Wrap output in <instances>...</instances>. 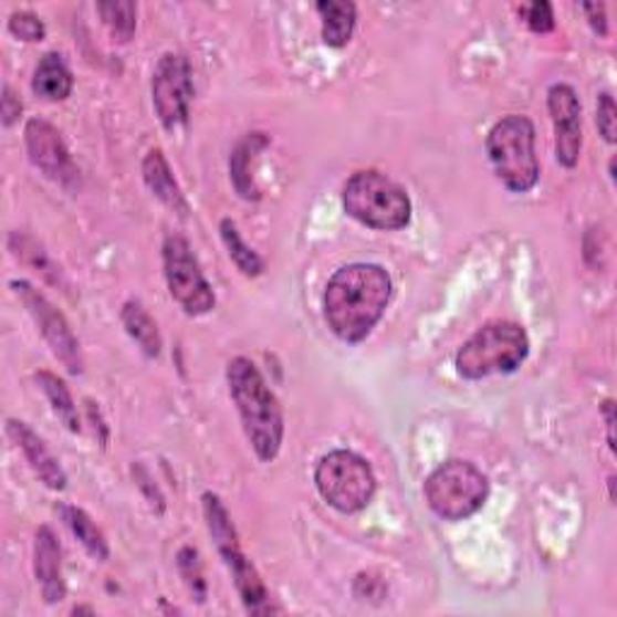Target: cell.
Masks as SVG:
<instances>
[{
    "label": "cell",
    "instance_id": "obj_1",
    "mask_svg": "<svg viewBox=\"0 0 617 617\" xmlns=\"http://www.w3.org/2000/svg\"><path fill=\"white\" fill-rule=\"evenodd\" d=\"M394 283L386 268L377 263L343 265L328 280L324 292V312L328 328L343 343H362L379 324Z\"/></svg>",
    "mask_w": 617,
    "mask_h": 617
},
{
    "label": "cell",
    "instance_id": "obj_16",
    "mask_svg": "<svg viewBox=\"0 0 617 617\" xmlns=\"http://www.w3.org/2000/svg\"><path fill=\"white\" fill-rule=\"evenodd\" d=\"M32 90L36 92L42 100L49 102H63L71 97L73 92V73L69 65H65L61 53H46L39 61L36 71H34V80H32Z\"/></svg>",
    "mask_w": 617,
    "mask_h": 617
},
{
    "label": "cell",
    "instance_id": "obj_24",
    "mask_svg": "<svg viewBox=\"0 0 617 617\" xmlns=\"http://www.w3.org/2000/svg\"><path fill=\"white\" fill-rule=\"evenodd\" d=\"M220 234H222L227 251H230V259L234 261V265L239 268L241 273L249 275V278H257V275L263 273L265 265H263L261 257L247 244L244 239H241L237 224L230 218H224L220 222Z\"/></svg>",
    "mask_w": 617,
    "mask_h": 617
},
{
    "label": "cell",
    "instance_id": "obj_28",
    "mask_svg": "<svg viewBox=\"0 0 617 617\" xmlns=\"http://www.w3.org/2000/svg\"><path fill=\"white\" fill-rule=\"evenodd\" d=\"M521 15H523V20H526V24L531 27L533 32L547 34V32L555 30V12H553V6H550L547 0L521 6Z\"/></svg>",
    "mask_w": 617,
    "mask_h": 617
},
{
    "label": "cell",
    "instance_id": "obj_4",
    "mask_svg": "<svg viewBox=\"0 0 617 617\" xmlns=\"http://www.w3.org/2000/svg\"><path fill=\"white\" fill-rule=\"evenodd\" d=\"M529 335L512 321H492L468 338L456 355V372L463 379H485L492 374H512L529 357Z\"/></svg>",
    "mask_w": 617,
    "mask_h": 617
},
{
    "label": "cell",
    "instance_id": "obj_8",
    "mask_svg": "<svg viewBox=\"0 0 617 617\" xmlns=\"http://www.w3.org/2000/svg\"><path fill=\"white\" fill-rule=\"evenodd\" d=\"M165 278L174 302H179L186 314L203 316L215 306V292L200 271L196 253L184 237H167L163 247Z\"/></svg>",
    "mask_w": 617,
    "mask_h": 617
},
{
    "label": "cell",
    "instance_id": "obj_23",
    "mask_svg": "<svg viewBox=\"0 0 617 617\" xmlns=\"http://www.w3.org/2000/svg\"><path fill=\"white\" fill-rule=\"evenodd\" d=\"M36 384L42 388L44 396L49 398V404L53 408V412L59 415V420L71 429V432H80V418H77V408H75V400L69 391V386L63 384V379H59L56 374L51 372H39L36 374Z\"/></svg>",
    "mask_w": 617,
    "mask_h": 617
},
{
    "label": "cell",
    "instance_id": "obj_17",
    "mask_svg": "<svg viewBox=\"0 0 617 617\" xmlns=\"http://www.w3.org/2000/svg\"><path fill=\"white\" fill-rule=\"evenodd\" d=\"M227 569L232 572L234 576V584H237V592L244 600V606L251 613H271V606H268V588L261 579L259 569L253 567V562L244 555V553H237L230 560H224Z\"/></svg>",
    "mask_w": 617,
    "mask_h": 617
},
{
    "label": "cell",
    "instance_id": "obj_26",
    "mask_svg": "<svg viewBox=\"0 0 617 617\" xmlns=\"http://www.w3.org/2000/svg\"><path fill=\"white\" fill-rule=\"evenodd\" d=\"M8 30L15 34L22 42H42L46 36V27L44 22L39 20L34 12L30 10H18L12 12L10 20H8Z\"/></svg>",
    "mask_w": 617,
    "mask_h": 617
},
{
    "label": "cell",
    "instance_id": "obj_11",
    "mask_svg": "<svg viewBox=\"0 0 617 617\" xmlns=\"http://www.w3.org/2000/svg\"><path fill=\"white\" fill-rule=\"evenodd\" d=\"M24 145L30 153L32 165L44 171V177L61 186H73L80 179V171L73 163L69 145L61 133L44 118H32L24 126Z\"/></svg>",
    "mask_w": 617,
    "mask_h": 617
},
{
    "label": "cell",
    "instance_id": "obj_5",
    "mask_svg": "<svg viewBox=\"0 0 617 617\" xmlns=\"http://www.w3.org/2000/svg\"><path fill=\"white\" fill-rule=\"evenodd\" d=\"M488 155L500 181L512 194H529L541 177L535 157V128L529 116L512 114L492 126L488 136Z\"/></svg>",
    "mask_w": 617,
    "mask_h": 617
},
{
    "label": "cell",
    "instance_id": "obj_22",
    "mask_svg": "<svg viewBox=\"0 0 617 617\" xmlns=\"http://www.w3.org/2000/svg\"><path fill=\"white\" fill-rule=\"evenodd\" d=\"M59 512L65 521V526L73 531L75 538L83 543V547L92 557L100 562L109 560V543H106L102 529L90 519L87 512H83V509H77V506H71V504H61Z\"/></svg>",
    "mask_w": 617,
    "mask_h": 617
},
{
    "label": "cell",
    "instance_id": "obj_29",
    "mask_svg": "<svg viewBox=\"0 0 617 617\" xmlns=\"http://www.w3.org/2000/svg\"><path fill=\"white\" fill-rule=\"evenodd\" d=\"M596 124L600 136L606 138L608 143H615V133H617V106L610 92H600L598 102H596Z\"/></svg>",
    "mask_w": 617,
    "mask_h": 617
},
{
    "label": "cell",
    "instance_id": "obj_9",
    "mask_svg": "<svg viewBox=\"0 0 617 617\" xmlns=\"http://www.w3.org/2000/svg\"><path fill=\"white\" fill-rule=\"evenodd\" d=\"M194 102L191 63L181 53H165L153 73V104L167 130H177L189 121Z\"/></svg>",
    "mask_w": 617,
    "mask_h": 617
},
{
    "label": "cell",
    "instance_id": "obj_14",
    "mask_svg": "<svg viewBox=\"0 0 617 617\" xmlns=\"http://www.w3.org/2000/svg\"><path fill=\"white\" fill-rule=\"evenodd\" d=\"M34 574H36L39 588H42V596L46 603H59L65 598L61 545L56 541V533H53L49 526H42L36 531Z\"/></svg>",
    "mask_w": 617,
    "mask_h": 617
},
{
    "label": "cell",
    "instance_id": "obj_27",
    "mask_svg": "<svg viewBox=\"0 0 617 617\" xmlns=\"http://www.w3.org/2000/svg\"><path fill=\"white\" fill-rule=\"evenodd\" d=\"M179 569L184 574L186 584L194 592V596L198 600H206V582L203 574H200V562H198V553L194 547H184L179 553Z\"/></svg>",
    "mask_w": 617,
    "mask_h": 617
},
{
    "label": "cell",
    "instance_id": "obj_32",
    "mask_svg": "<svg viewBox=\"0 0 617 617\" xmlns=\"http://www.w3.org/2000/svg\"><path fill=\"white\" fill-rule=\"evenodd\" d=\"M603 415H606V425H608V441H610V451H615V404L613 400H606L603 404Z\"/></svg>",
    "mask_w": 617,
    "mask_h": 617
},
{
    "label": "cell",
    "instance_id": "obj_19",
    "mask_svg": "<svg viewBox=\"0 0 617 617\" xmlns=\"http://www.w3.org/2000/svg\"><path fill=\"white\" fill-rule=\"evenodd\" d=\"M203 514H206L208 531L212 535L215 547H218L220 557L230 560L232 555L241 553L239 535H237V529L232 523V516H230V512H227V506L222 504L218 494H212V492L203 494Z\"/></svg>",
    "mask_w": 617,
    "mask_h": 617
},
{
    "label": "cell",
    "instance_id": "obj_7",
    "mask_svg": "<svg viewBox=\"0 0 617 617\" xmlns=\"http://www.w3.org/2000/svg\"><path fill=\"white\" fill-rule=\"evenodd\" d=\"M314 482L321 498L341 514L362 512L377 492L372 466L355 451L345 449L331 451L318 461Z\"/></svg>",
    "mask_w": 617,
    "mask_h": 617
},
{
    "label": "cell",
    "instance_id": "obj_21",
    "mask_svg": "<svg viewBox=\"0 0 617 617\" xmlns=\"http://www.w3.org/2000/svg\"><path fill=\"white\" fill-rule=\"evenodd\" d=\"M265 145H268V138L263 136V133H249V136L234 147V153L230 157L232 184L239 191V196L247 200H259V189L253 186V179H251V157L259 150H263Z\"/></svg>",
    "mask_w": 617,
    "mask_h": 617
},
{
    "label": "cell",
    "instance_id": "obj_31",
    "mask_svg": "<svg viewBox=\"0 0 617 617\" xmlns=\"http://www.w3.org/2000/svg\"><path fill=\"white\" fill-rule=\"evenodd\" d=\"M0 114H3V124L12 126L22 114V102L20 97H15V92H12L8 85L3 87V102H0Z\"/></svg>",
    "mask_w": 617,
    "mask_h": 617
},
{
    "label": "cell",
    "instance_id": "obj_2",
    "mask_svg": "<svg viewBox=\"0 0 617 617\" xmlns=\"http://www.w3.org/2000/svg\"><path fill=\"white\" fill-rule=\"evenodd\" d=\"M227 384L234 406L239 410L241 425L263 463H271L283 447L285 420L271 386L251 359L234 357L227 367Z\"/></svg>",
    "mask_w": 617,
    "mask_h": 617
},
{
    "label": "cell",
    "instance_id": "obj_18",
    "mask_svg": "<svg viewBox=\"0 0 617 617\" xmlns=\"http://www.w3.org/2000/svg\"><path fill=\"white\" fill-rule=\"evenodd\" d=\"M321 20H324V42L333 49H343L353 39L357 24V6L351 0H321L316 3Z\"/></svg>",
    "mask_w": 617,
    "mask_h": 617
},
{
    "label": "cell",
    "instance_id": "obj_6",
    "mask_svg": "<svg viewBox=\"0 0 617 617\" xmlns=\"http://www.w3.org/2000/svg\"><path fill=\"white\" fill-rule=\"evenodd\" d=\"M490 494V482L485 473L471 461L453 459L441 463L437 471L425 480L427 504L439 519L463 521L473 516L485 504Z\"/></svg>",
    "mask_w": 617,
    "mask_h": 617
},
{
    "label": "cell",
    "instance_id": "obj_15",
    "mask_svg": "<svg viewBox=\"0 0 617 617\" xmlns=\"http://www.w3.org/2000/svg\"><path fill=\"white\" fill-rule=\"evenodd\" d=\"M143 179L147 184V189L153 191L155 198L163 200L167 208L179 215H189V203L179 189L177 179L169 169V163L163 150H150L143 159Z\"/></svg>",
    "mask_w": 617,
    "mask_h": 617
},
{
    "label": "cell",
    "instance_id": "obj_25",
    "mask_svg": "<svg viewBox=\"0 0 617 617\" xmlns=\"http://www.w3.org/2000/svg\"><path fill=\"white\" fill-rule=\"evenodd\" d=\"M97 12L118 42H128V39L136 34L138 6L130 3V0H109V3H97Z\"/></svg>",
    "mask_w": 617,
    "mask_h": 617
},
{
    "label": "cell",
    "instance_id": "obj_20",
    "mask_svg": "<svg viewBox=\"0 0 617 617\" xmlns=\"http://www.w3.org/2000/svg\"><path fill=\"white\" fill-rule=\"evenodd\" d=\"M121 321H124L126 333L140 345L147 357H157L163 353V335L155 324V318L145 312L140 302H126L121 308Z\"/></svg>",
    "mask_w": 617,
    "mask_h": 617
},
{
    "label": "cell",
    "instance_id": "obj_30",
    "mask_svg": "<svg viewBox=\"0 0 617 617\" xmlns=\"http://www.w3.org/2000/svg\"><path fill=\"white\" fill-rule=\"evenodd\" d=\"M584 10V15L588 20V24H592V30L600 36H608V15H606V6L603 3H584L582 6Z\"/></svg>",
    "mask_w": 617,
    "mask_h": 617
},
{
    "label": "cell",
    "instance_id": "obj_3",
    "mask_svg": "<svg viewBox=\"0 0 617 617\" xmlns=\"http://www.w3.org/2000/svg\"><path fill=\"white\" fill-rule=\"evenodd\" d=\"M345 212L372 230H404L410 222L412 206L408 194L386 174L365 169L353 174L343 186Z\"/></svg>",
    "mask_w": 617,
    "mask_h": 617
},
{
    "label": "cell",
    "instance_id": "obj_12",
    "mask_svg": "<svg viewBox=\"0 0 617 617\" xmlns=\"http://www.w3.org/2000/svg\"><path fill=\"white\" fill-rule=\"evenodd\" d=\"M547 109L555 124V157L562 167H576L582 155V104L572 85L557 83L547 90Z\"/></svg>",
    "mask_w": 617,
    "mask_h": 617
},
{
    "label": "cell",
    "instance_id": "obj_13",
    "mask_svg": "<svg viewBox=\"0 0 617 617\" xmlns=\"http://www.w3.org/2000/svg\"><path fill=\"white\" fill-rule=\"evenodd\" d=\"M6 429H8L10 439L18 445V449H22L24 459L32 466L34 475L51 490H56V492L65 490V485H69V475H65L61 463L53 459V453L46 449L44 441L39 439V435L32 432V429L20 420H8Z\"/></svg>",
    "mask_w": 617,
    "mask_h": 617
},
{
    "label": "cell",
    "instance_id": "obj_10",
    "mask_svg": "<svg viewBox=\"0 0 617 617\" xmlns=\"http://www.w3.org/2000/svg\"><path fill=\"white\" fill-rule=\"evenodd\" d=\"M10 287L15 290L18 297L22 300V304L27 306V312L32 314L34 324L42 331L44 341L49 343V347L56 355L65 369L71 374H83V351H80V343L75 338V333L71 331L69 321L53 306L42 292L34 290L27 280H12Z\"/></svg>",
    "mask_w": 617,
    "mask_h": 617
}]
</instances>
